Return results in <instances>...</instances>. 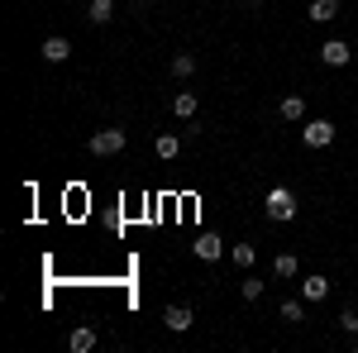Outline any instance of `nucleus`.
Segmentation results:
<instances>
[{
	"mask_svg": "<svg viewBox=\"0 0 358 353\" xmlns=\"http://www.w3.org/2000/svg\"><path fill=\"white\" fill-rule=\"evenodd\" d=\"M263 210H268V219H277V224L296 219V191L292 187H273L268 196H263Z\"/></svg>",
	"mask_w": 358,
	"mask_h": 353,
	"instance_id": "1",
	"label": "nucleus"
},
{
	"mask_svg": "<svg viewBox=\"0 0 358 353\" xmlns=\"http://www.w3.org/2000/svg\"><path fill=\"white\" fill-rule=\"evenodd\" d=\"M124 143H129L124 129H96V134L86 138V148H91L96 158H115V153H124Z\"/></svg>",
	"mask_w": 358,
	"mask_h": 353,
	"instance_id": "2",
	"label": "nucleus"
},
{
	"mask_svg": "<svg viewBox=\"0 0 358 353\" xmlns=\"http://www.w3.org/2000/svg\"><path fill=\"white\" fill-rule=\"evenodd\" d=\"M301 138H306V148H330V143H334V124H330V120H306Z\"/></svg>",
	"mask_w": 358,
	"mask_h": 353,
	"instance_id": "3",
	"label": "nucleus"
},
{
	"mask_svg": "<svg viewBox=\"0 0 358 353\" xmlns=\"http://www.w3.org/2000/svg\"><path fill=\"white\" fill-rule=\"evenodd\" d=\"M349 57H354V48H349L344 38H325V43H320V62H325V67H349Z\"/></svg>",
	"mask_w": 358,
	"mask_h": 353,
	"instance_id": "4",
	"label": "nucleus"
},
{
	"mask_svg": "<svg viewBox=\"0 0 358 353\" xmlns=\"http://www.w3.org/2000/svg\"><path fill=\"white\" fill-rule=\"evenodd\" d=\"M163 325L172 329V334H187V329L196 325V315H192V305H167L163 310Z\"/></svg>",
	"mask_w": 358,
	"mask_h": 353,
	"instance_id": "5",
	"label": "nucleus"
},
{
	"mask_svg": "<svg viewBox=\"0 0 358 353\" xmlns=\"http://www.w3.org/2000/svg\"><path fill=\"white\" fill-rule=\"evenodd\" d=\"M196 258H201V263H215V258H220L224 253V244H220V234H201V239H196Z\"/></svg>",
	"mask_w": 358,
	"mask_h": 353,
	"instance_id": "6",
	"label": "nucleus"
},
{
	"mask_svg": "<svg viewBox=\"0 0 358 353\" xmlns=\"http://www.w3.org/2000/svg\"><path fill=\"white\" fill-rule=\"evenodd\" d=\"M67 57H72V43H67L62 34L43 38V62H67Z\"/></svg>",
	"mask_w": 358,
	"mask_h": 353,
	"instance_id": "7",
	"label": "nucleus"
},
{
	"mask_svg": "<svg viewBox=\"0 0 358 353\" xmlns=\"http://www.w3.org/2000/svg\"><path fill=\"white\" fill-rule=\"evenodd\" d=\"M196 110H201L196 91H177V96H172V115H177V120H196Z\"/></svg>",
	"mask_w": 358,
	"mask_h": 353,
	"instance_id": "8",
	"label": "nucleus"
},
{
	"mask_svg": "<svg viewBox=\"0 0 358 353\" xmlns=\"http://www.w3.org/2000/svg\"><path fill=\"white\" fill-rule=\"evenodd\" d=\"M67 349H72V353H91V349H96V329H91V325H77L72 334H67Z\"/></svg>",
	"mask_w": 358,
	"mask_h": 353,
	"instance_id": "9",
	"label": "nucleus"
},
{
	"mask_svg": "<svg viewBox=\"0 0 358 353\" xmlns=\"http://www.w3.org/2000/svg\"><path fill=\"white\" fill-rule=\"evenodd\" d=\"M301 296H306V301H325V296H330V277L310 272V277L301 282Z\"/></svg>",
	"mask_w": 358,
	"mask_h": 353,
	"instance_id": "10",
	"label": "nucleus"
},
{
	"mask_svg": "<svg viewBox=\"0 0 358 353\" xmlns=\"http://www.w3.org/2000/svg\"><path fill=\"white\" fill-rule=\"evenodd\" d=\"M86 20H91V24H110L115 20V0H91V5H86Z\"/></svg>",
	"mask_w": 358,
	"mask_h": 353,
	"instance_id": "11",
	"label": "nucleus"
},
{
	"mask_svg": "<svg viewBox=\"0 0 358 353\" xmlns=\"http://www.w3.org/2000/svg\"><path fill=\"white\" fill-rule=\"evenodd\" d=\"M334 15H339V0H315V5H310V20H315V24H330Z\"/></svg>",
	"mask_w": 358,
	"mask_h": 353,
	"instance_id": "12",
	"label": "nucleus"
},
{
	"mask_svg": "<svg viewBox=\"0 0 358 353\" xmlns=\"http://www.w3.org/2000/svg\"><path fill=\"white\" fill-rule=\"evenodd\" d=\"M172 77H177V82L196 77V57H192V53H177V57H172Z\"/></svg>",
	"mask_w": 358,
	"mask_h": 353,
	"instance_id": "13",
	"label": "nucleus"
},
{
	"mask_svg": "<svg viewBox=\"0 0 358 353\" xmlns=\"http://www.w3.org/2000/svg\"><path fill=\"white\" fill-rule=\"evenodd\" d=\"M229 258H234L239 268H253V263H258V248H253V244H234V248H229Z\"/></svg>",
	"mask_w": 358,
	"mask_h": 353,
	"instance_id": "14",
	"label": "nucleus"
},
{
	"mask_svg": "<svg viewBox=\"0 0 358 353\" xmlns=\"http://www.w3.org/2000/svg\"><path fill=\"white\" fill-rule=\"evenodd\" d=\"M282 120H306V96H287L282 101Z\"/></svg>",
	"mask_w": 358,
	"mask_h": 353,
	"instance_id": "15",
	"label": "nucleus"
},
{
	"mask_svg": "<svg viewBox=\"0 0 358 353\" xmlns=\"http://www.w3.org/2000/svg\"><path fill=\"white\" fill-rule=\"evenodd\" d=\"M282 320H287V325H301L306 305H301V301H282Z\"/></svg>",
	"mask_w": 358,
	"mask_h": 353,
	"instance_id": "16",
	"label": "nucleus"
},
{
	"mask_svg": "<svg viewBox=\"0 0 358 353\" xmlns=\"http://www.w3.org/2000/svg\"><path fill=\"white\" fill-rule=\"evenodd\" d=\"M273 272H277V277H296V253H277Z\"/></svg>",
	"mask_w": 358,
	"mask_h": 353,
	"instance_id": "17",
	"label": "nucleus"
},
{
	"mask_svg": "<svg viewBox=\"0 0 358 353\" xmlns=\"http://www.w3.org/2000/svg\"><path fill=\"white\" fill-rule=\"evenodd\" d=\"M153 148H158V158H177V148H182V138H177V134H163L158 143H153Z\"/></svg>",
	"mask_w": 358,
	"mask_h": 353,
	"instance_id": "18",
	"label": "nucleus"
},
{
	"mask_svg": "<svg viewBox=\"0 0 358 353\" xmlns=\"http://www.w3.org/2000/svg\"><path fill=\"white\" fill-rule=\"evenodd\" d=\"M339 325L349 329V334H358V305H344V310H339Z\"/></svg>",
	"mask_w": 358,
	"mask_h": 353,
	"instance_id": "19",
	"label": "nucleus"
},
{
	"mask_svg": "<svg viewBox=\"0 0 358 353\" xmlns=\"http://www.w3.org/2000/svg\"><path fill=\"white\" fill-rule=\"evenodd\" d=\"M239 296H244V301H258V296H263V282H258V277H248L244 287H239Z\"/></svg>",
	"mask_w": 358,
	"mask_h": 353,
	"instance_id": "20",
	"label": "nucleus"
},
{
	"mask_svg": "<svg viewBox=\"0 0 358 353\" xmlns=\"http://www.w3.org/2000/svg\"><path fill=\"white\" fill-rule=\"evenodd\" d=\"M253 5H263V0H253Z\"/></svg>",
	"mask_w": 358,
	"mask_h": 353,
	"instance_id": "21",
	"label": "nucleus"
}]
</instances>
